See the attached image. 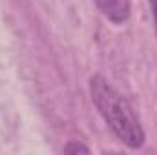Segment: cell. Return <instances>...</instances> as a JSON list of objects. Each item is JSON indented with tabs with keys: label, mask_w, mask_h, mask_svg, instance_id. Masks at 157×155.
<instances>
[{
	"label": "cell",
	"mask_w": 157,
	"mask_h": 155,
	"mask_svg": "<svg viewBox=\"0 0 157 155\" xmlns=\"http://www.w3.org/2000/svg\"><path fill=\"white\" fill-rule=\"evenodd\" d=\"M90 93L99 113L106 120L110 130L117 135L119 141L132 150L141 148L144 144V130L130 102L101 75L91 77Z\"/></svg>",
	"instance_id": "6da1fadb"
},
{
	"label": "cell",
	"mask_w": 157,
	"mask_h": 155,
	"mask_svg": "<svg viewBox=\"0 0 157 155\" xmlns=\"http://www.w3.org/2000/svg\"><path fill=\"white\" fill-rule=\"evenodd\" d=\"M97 9L113 24H124L130 18V0H93Z\"/></svg>",
	"instance_id": "7a4b0ae2"
},
{
	"label": "cell",
	"mask_w": 157,
	"mask_h": 155,
	"mask_svg": "<svg viewBox=\"0 0 157 155\" xmlns=\"http://www.w3.org/2000/svg\"><path fill=\"white\" fill-rule=\"evenodd\" d=\"M64 152H66V153H77V152H84V153H88L90 148L84 146V144H80V142H70V144L64 148Z\"/></svg>",
	"instance_id": "3957f363"
},
{
	"label": "cell",
	"mask_w": 157,
	"mask_h": 155,
	"mask_svg": "<svg viewBox=\"0 0 157 155\" xmlns=\"http://www.w3.org/2000/svg\"><path fill=\"white\" fill-rule=\"evenodd\" d=\"M152 11H154V20H155V35H157V0H150Z\"/></svg>",
	"instance_id": "277c9868"
}]
</instances>
